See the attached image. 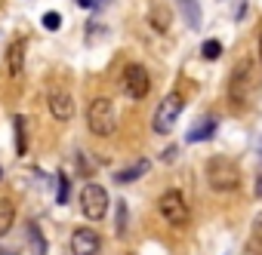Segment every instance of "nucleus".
<instances>
[{
    "label": "nucleus",
    "instance_id": "23",
    "mask_svg": "<svg viewBox=\"0 0 262 255\" xmlns=\"http://www.w3.org/2000/svg\"><path fill=\"white\" fill-rule=\"evenodd\" d=\"M256 197H262V169H259V175H256V191H253Z\"/></svg>",
    "mask_w": 262,
    "mask_h": 255
},
{
    "label": "nucleus",
    "instance_id": "25",
    "mask_svg": "<svg viewBox=\"0 0 262 255\" xmlns=\"http://www.w3.org/2000/svg\"><path fill=\"white\" fill-rule=\"evenodd\" d=\"M259 59H262V25H259Z\"/></svg>",
    "mask_w": 262,
    "mask_h": 255
},
{
    "label": "nucleus",
    "instance_id": "1",
    "mask_svg": "<svg viewBox=\"0 0 262 255\" xmlns=\"http://www.w3.org/2000/svg\"><path fill=\"white\" fill-rule=\"evenodd\" d=\"M207 182L219 194H231L241 188V169L228 157H210L207 160Z\"/></svg>",
    "mask_w": 262,
    "mask_h": 255
},
{
    "label": "nucleus",
    "instance_id": "26",
    "mask_svg": "<svg viewBox=\"0 0 262 255\" xmlns=\"http://www.w3.org/2000/svg\"><path fill=\"white\" fill-rule=\"evenodd\" d=\"M0 255H19V252H13V249H0Z\"/></svg>",
    "mask_w": 262,
    "mask_h": 255
},
{
    "label": "nucleus",
    "instance_id": "12",
    "mask_svg": "<svg viewBox=\"0 0 262 255\" xmlns=\"http://www.w3.org/2000/svg\"><path fill=\"white\" fill-rule=\"evenodd\" d=\"M148 160H136L133 166H126V169H120V172H114V182L117 185H126V182H136V178H142L145 172H148Z\"/></svg>",
    "mask_w": 262,
    "mask_h": 255
},
{
    "label": "nucleus",
    "instance_id": "21",
    "mask_svg": "<svg viewBox=\"0 0 262 255\" xmlns=\"http://www.w3.org/2000/svg\"><path fill=\"white\" fill-rule=\"evenodd\" d=\"M123 231H126V203L120 200L117 203V237H123Z\"/></svg>",
    "mask_w": 262,
    "mask_h": 255
},
{
    "label": "nucleus",
    "instance_id": "4",
    "mask_svg": "<svg viewBox=\"0 0 262 255\" xmlns=\"http://www.w3.org/2000/svg\"><path fill=\"white\" fill-rule=\"evenodd\" d=\"M250 86H253V62L250 59H241L231 71V80H228V98L234 108H244L247 105V95H250Z\"/></svg>",
    "mask_w": 262,
    "mask_h": 255
},
{
    "label": "nucleus",
    "instance_id": "20",
    "mask_svg": "<svg viewBox=\"0 0 262 255\" xmlns=\"http://www.w3.org/2000/svg\"><path fill=\"white\" fill-rule=\"evenodd\" d=\"M43 28H47V31H59V28H62V16L50 10V13L43 16Z\"/></svg>",
    "mask_w": 262,
    "mask_h": 255
},
{
    "label": "nucleus",
    "instance_id": "18",
    "mask_svg": "<svg viewBox=\"0 0 262 255\" xmlns=\"http://www.w3.org/2000/svg\"><path fill=\"white\" fill-rule=\"evenodd\" d=\"M56 185H59V188H56V203H62V206H65V203H68V175H65V172H59Z\"/></svg>",
    "mask_w": 262,
    "mask_h": 255
},
{
    "label": "nucleus",
    "instance_id": "16",
    "mask_svg": "<svg viewBox=\"0 0 262 255\" xmlns=\"http://www.w3.org/2000/svg\"><path fill=\"white\" fill-rule=\"evenodd\" d=\"M16 151H19V154L28 151V133H25V117H22V114L16 117Z\"/></svg>",
    "mask_w": 262,
    "mask_h": 255
},
{
    "label": "nucleus",
    "instance_id": "27",
    "mask_svg": "<svg viewBox=\"0 0 262 255\" xmlns=\"http://www.w3.org/2000/svg\"><path fill=\"white\" fill-rule=\"evenodd\" d=\"M0 175H4V172H0Z\"/></svg>",
    "mask_w": 262,
    "mask_h": 255
},
{
    "label": "nucleus",
    "instance_id": "8",
    "mask_svg": "<svg viewBox=\"0 0 262 255\" xmlns=\"http://www.w3.org/2000/svg\"><path fill=\"white\" fill-rule=\"evenodd\" d=\"M47 105H50V114H53L59 123H68V120L74 117V98H71L68 89H50Z\"/></svg>",
    "mask_w": 262,
    "mask_h": 255
},
{
    "label": "nucleus",
    "instance_id": "14",
    "mask_svg": "<svg viewBox=\"0 0 262 255\" xmlns=\"http://www.w3.org/2000/svg\"><path fill=\"white\" fill-rule=\"evenodd\" d=\"M16 221V206L10 200H0V237H7Z\"/></svg>",
    "mask_w": 262,
    "mask_h": 255
},
{
    "label": "nucleus",
    "instance_id": "13",
    "mask_svg": "<svg viewBox=\"0 0 262 255\" xmlns=\"http://www.w3.org/2000/svg\"><path fill=\"white\" fill-rule=\"evenodd\" d=\"M176 4H179V10L185 16L188 28H198L201 25V4H198V0H176Z\"/></svg>",
    "mask_w": 262,
    "mask_h": 255
},
{
    "label": "nucleus",
    "instance_id": "7",
    "mask_svg": "<svg viewBox=\"0 0 262 255\" xmlns=\"http://www.w3.org/2000/svg\"><path fill=\"white\" fill-rule=\"evenodd\" d=\"M123 89H126L129 98H145L151 92V77H148V71L139 62L126 65V71H123Z\"/></svg>",
    "mask_w": 262,
    "mask_h": 255
},
{
    "label": "nucleus",
    "instance_id": "11",
    "mask_svg": "<svg viewBox=\"0 0 262 255\" xmlns=\"http://www.w3.org/2000/svg\"><path fill=\"white\" fill-rule=\"evenodd\" d=\"M216 117H204V120H198L194 126H191V130H188V142H207V139H213L216 136Z\"/></svg>",
    "mask_w": 262,
    "mask_h": 255
},
{
    "label": "nucleus",
    "instance_id": "17",
    "mask_svg": "<svg viewBox=\"0 0 262 255\" xmlns=\"http://www.w3.org/2000/svg\"><path fill=\"white\" fill-rule=\"evenodd\" d=\"M28 243H31V252H34V255H43V252H47V243H43V237H40V231H37L34 224L28 227Z\"/></svg>",
    "mask_w": 262,
    "mask_h": 255
},
{
    "label": "nucleus",
    "instance_id": "15",
    "mask_svg": "<svg viewBox=\"0 0 262 255\" xmlns=\"http://www.w3.org/2000/svg\"><path fill=\"white\" fill-rule=\"evenodd\" d=\"M148 22L155 25V31H161V34H164V31L170 28V13H167V7L155 4V7H151V16H148Z\"/></svg>",
    "mask_w": 262,
    "mask_h": 255
},
{
    "label": "nucleus",
    "instance_id": "3",
    "mask_svg": "<svg viewBox=\"0 0 262 255\" xmlns=\"http://www.w3.org/2000/svg\"><path fill=\"white\" fill-rule=\"evenodd\" d=\"M158 212H161V218H164L167 224H173V227H185L188 218H191V209H188L182 191H176V188H170V191L161 194V200H158Z\"/></svg>",
    "mask_w": 262,
    "mask_h": 255
},
{
    "label": "nucleus",
    "instance_id": "22",
    "mask_svg": "<svg viewBox=\"0 0 262 255\" xmlns=\"http://www.w3.org/2000/svg\"><path fill=\"white\" fill-rule=\"evenodd\" d=\"M247 4H250V0H241V4H237V13H234V19H237V22H244V13H247Z\"/></svg>",
    "mask_w": 262,
    "mask_h": 255
},
{
    "label": "nucleus",
    "instance_id": "19",
    "mask_svg": "<svg viewBox=\"0 0 262 255\" xmlns=\"http://www.w3.org/2000/svg\"><path fill=\"white\" fill-rule=\"evenodd\" d=\"M219 56H222V43H219V40H207V43H204V59L213 62V59H219Z\"/></svg>",
    "mask_w": 262,
    "mask_h": 255
},
{
    "label": "nucleus",
    "instance_id": "10",
    "mask_svg": "<svg viewBox=\"0 0 262 255\" xmlns=\"http://www.w3.org/2000/svg\"><path fill=\"white\" fill-rule=\"evenodd\" d=\"M22 71H25V40H13V46L7 49V74L22 77Z\"/></svg>",
    "mask_w": 262,
    "mask_h": 255
},
{
    "label": "nucleus",
    "instance_id": "6",
    "mask_svg": "<svg viewBox=\"0 0 262 255\" xmlns=\"http://www.w3.org/2000/svg\"><path fill=\"white\" fill-rule=\"evenodd\" d=\"M182 105H185V101H182L179 92H170V95L161 98V105H158V111H155V120H151L155 133H161V136L173 133V126H176V120H179V114H182Z\"/></svg>",
    "mask_w": 262,
    "mask_h": 255
},
{
    "label": "nucleus",
    "instance_id": "5",
    "mask_svg": "<svg viewBox=\"0 0 262 255\" xmlns=\"http://www.w3.org/2000/svg\"><path fill=\"white\" fill-rule=\"evenodd\" d=\"M80 212L90 218V221H102L105 212H108V191L96 182H86L80 188Z\"/></svg>",
    "mask_w": 262,
    "mask_h": 255
},
{
    "label": "nucleus",
    "instance_id": "2",
    "mask_svg": "<svg viewBox=\"0 0 262 255\" xmlns=\"http://www.w3.org/2000/svg\"><path fill=\"white\" fill-rule=\"evenodd\" d=\"M86 126L90 133L105 139L117 130V111H114V101L111 98H93L90 101V111H86Z\"/></svg>",
    "mask_w": 262,
    "mask_h": 255
},
{
    "label": "nucleus",
    "instance_id": "9",
    "mask_svg": "<svg viewBox=\"0 0 262 255\" xmlns=\"http://www.w3.org/2000/svg\"><path fill=\"white\" fill-rule=\"evenodd\" d=\"M99 249H102V237H99L96 231L77 227V231L71 234V252H74V255H99Z\"/></svg>",
    "mask_w": 262,
    "mask_h": 255
},
{
    "label": "nucleus",
    "instance_id": "24",
    "mask_svg": "<svg viewBox=\"0 0 262 255\" xmlns=\"http://www.w3.org/2000/svg\"><path fill=\"white\" fill-rule=\"evenodd\" d=\"M77 7H83V10H90V7H96V0H77Z\"/></svg>",
    "mask_w": 262,
    "mask_h": 255
}]
</instances>
